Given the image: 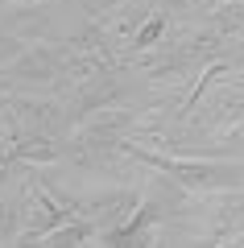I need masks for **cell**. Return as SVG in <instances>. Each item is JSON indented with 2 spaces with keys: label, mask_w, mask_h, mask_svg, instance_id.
Returning a JSON list of instances; mask_svg holds the SVG:
<instances>
[{
  "label": "cell",
  "mask_w": 244,
  "mask_h": 248,
  "mask_svg": "<svg viewBox=\"0 0 244 248\" xmlns=\"http://www.w3.org/2000/svg\"><path fill=\"white\" fill-rule=\"evenodd\" d=\"M199 29L211 37V42H232V37L244 33V0H228V4H219V9H211L207 17L199 21Z\"/></svg>",
  "instance_id": "7a4b0ae2"
},
{
  "label": "cell",
  "mask_w": 244,
  "mask_h": 248,
  "mask_svg": "<svg viewBox=\"0 0 244 248\" xmlns=\"http://www.w3.org/2000/svg\"><path fill=\"white\" fill-rule=\"evenodd\" d=\"M96 223L91 219H70V223H62V228H54V232H46V236H37V240H21V248H87V240L96 236Z\"/></svg>",
  "instance_id": "3957f363"
},
{
  "label": "cell",
  "mask_w": 244,
  "mask_h": 248,
  "mask_svg": "<svg viewBox=\"0 0 244 248\" xmlns=\"http://www.w3.org/2000/svg\"><path fill=\"white\" fill-rule=\"evenodd\" d=\"M120 149L129 157L145 161L149 170L166 174L170 182L186 186V190H240L244 186V166L236 161H186V157H174V153H153V149H141L132 141H120Z\"/></svg>",
  "instance_id": "6da1fadb"
},
{
  "label": "cell",
  "mask_w": 244,
  "mask_h": 248,
  "mask_svg": "<svg viewBox=\"0 0 244 248\" xmlns=\"http://www.w3.org/2000/svg\"><path fill=\"white\" fill-rule=\"evenodd\" d=\"M0 104H4V75H0Z\"/></svg>",
  "instance_id": "277c9868"
},
{
  "label": "cell",
  "mask_w": 244,
  "mask_h": 248,
  "mask_svg": "<svg viewBox=\"0 0 244 248\" xmlns=\"http://www.w3.org/2000/svg\"><path fill=\"white\" fill-rule=\"evenodd\" d=\"M0 166H9V153H0Z\"/></svg>",
  "instance_id": "5b68a950"
}]
</instances>
